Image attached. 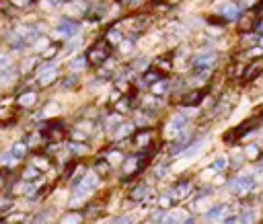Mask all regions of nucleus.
Listing matches in <instances>:
<instances>
[{"label":"nucleus","mask_w":263,"mask_h":224,"mask_svg":"<svg viewBox=\"0 0 263 224\" xmlns=\"http://www.w3.org/2000/svg\"><path fill=\"white\" fill-rule=\"evenodd\" d=\"M121 50H123V52H129V50H132V43H129V41H125V46L121 43Z\"/></svg>","instance_id":"obj_23"},{"label":"nucleus","mask_w":263,"mask_h":224,"mask_svg":"<svg viewBox=\"0 0 263 224\" xmlns=\"http://www.w3.org/2000/svg\"><path fill=\"white\" fill-rule=\"evenodd\" d=\"M95 171H97V175H105V173H109V165L105 161H99L95 165Z\"/></svg>","instance_id":"obj_10"},{"label":"nucleus","mask_w":263,"mask_h":224,"mask_svg":"<svg viewBox=\"0 0 263 224\" xmlns=\"http://www.w3.org/2000/svg\"><path fill=\"white\" fill-rule=\"evenodd\" d=\"M171 125L175 127V130H183V125H185V117H181V115H177L173 121H171Z\"/></svg>","instance_id":"obj_13"},{"label":"nucleus","mask_w":263,"mask_h":224,"mask_svg":"<svg viewBox=\"0 0 263 224\" xmlns=\"http://www.w3.org/2000/svg\"><path fill=\"white\" fill-rule=\"evenodd\" d=\"M214 64V54H208V56H200L195 60V66H212Z\"/></svg>","instance_id":"obj_6"},{"label":"nucleus","mask_w":263,"mask_h":224,"mask_svg":"<svg viewBox=\"0 0 263 224\" xmlns=\"http://www.w3.org/2000/svg\"><path fill=\"white\" fill-rule=\"evenodd\" d=\"M7 64H9V60L5 56H0V66H7Z\"/></svg>","instance_id":"obj_25"},{"label":"nucleus","mask_w":263,"mask_h":224,"mask_svg":"<svg viewBox=\"0 0 263 224\" xmlns=\"http://www.w3.org/2000/svg\"><path fill=\"white\" fill-rule=\"evenodd\" d=\"M261 27H263V25H261ZM261 31H263V29H261Z\"/></svg>","instance_id":"obj_27"},{"label":"nucleus","mask_w":263,"mask_h":224,"mask_svg":"<svg viewBox=\"0 0 263 224\" xmlns=\"http://www.w3.org/2000/svg\"><path fill=\"white\" fill-rule=\"evenodd\" d=\"M150 138H152V134H150V132H142V134H138V138H136V142H138L140 146H146Z\"/></svg>","instance_id":"obj_12"},{"label":"nucleus","mask_w":263,"mask_h":224,"mask_svg":"<svg viewBox=\"0 0 263 224\" xmlns=\"http://www.w3.org/2000/svg\"><path fill=\"white\" fill-rule=\"evenodd\" d=\"M214 167H216V169H224V167H226V158H218Z\"/></svg>","instance_id":"obj_20"},{"label":"nucleus","mask_w":263,"mask_h":224,"mask_svg":"<svg viewBox=\"0 0 263 224\" xmlns=\"http://www.w3.org/2000/svg\"><path fill=\"white\" fill-rule=\"evenodd\" d=\"M257 154H259V148H257V146H249V148H247V156L253 158V156H257Z\"/></svg>","instance_id":"obj_19"},{"label":"nucleus","mask_w":263,"mask_h":224,"mask_svg":"<svg viewBox=\"0 0 263 224\" xmlns=\"http://www.w3.org/2000/svg\"><path fill=\"white\" fill-rule=\"evenodd\" d=\"M109 39H111V41H119V39H121V35L117 33V31H111V33H109Z\"/></svg>","instance_id":"obj_21"},{"label":"nucleus","mask_w":263,"mask_h":224,"mask_svg":"<svg viewBox=\"0 0 263 224\" xmlns=\"http://www.w3.org/2000/svg\"><path fill=\"white\" fill-rule=\"evenodd\" d=\"M134 169H136V158L132 156V158H127V163L123 165V171H125V173H132Z\"/></svg>","instance_id":"obj_14"},{"label":"nucleus","mask_w":263,"mask_h":224,"mask_svg":"<svg viewBox=\"0 0 263 224\" xmlns=\"http://www.w3.org/2000/svg\"><path fill=\"white\" fill-rule=\"evenodd\" d=\"M189 194H191V185H189V183H183V185H179L175 191H171L173 198H185V196H189Z\"/></svg>","instance_id":"obj_4"},{"label":"nucleus","mask_w":263,"mask_h":224,"mask_svg":"<svg viewBox=\"0 0 263 224\" xmlns=\"http://www.w3.org/2000/svg\"><path fill=\"white\" fill-rule=\"evenodd\" d=\"M84 9H86V5L80 3V0H76V3H72V5L68 7V13H70V15H82Z\"/></svg>","instance_id":"obj_5"},{"label":"nucleus","mask_w":263,"mask_h":224,"mask_svg":"<svg viewBox=\"0 0 263 224\" xmlns=\"http://www.w3.org/2000/svg\"><path fill=\"white\" fill-rule=\"evenodd\" d=\"M202 148H204V144H202V142H197L193 148H189V150L185 152V158H191V156H195V154H200V152H202Z\"/></svg>","instance_id":"obj_11"},{"label":"nucleus","mask_w":263,"mask_h":224,"mask_svg":"<svg viewBox=\"0 0 263 224\" xmlns=\"http://www.w3.org/2000/svg\"><path fill=\"white\" fill-rule=\"evenodd\" d=\"M263 72V58H259L257 62H253L251 66L245 70V78H255L257 74H261Z\"/></svg>","instance_id":"obj_2"},{"label":"nucleus","mask_w":263,"mask_h":224,"mask_svg":"<svg viewBox=\"0 0 263 224\" xmlns=\"http://www.w3.org/2000/svg\"><path fill=\"white\" fill-rule=\"evenodd\" d=\"M35 99H37V95L35 93H25L23 97L19 99L21 101V105H25V107H31L33 103H35Z\"/></svg>","instance_id":"obj_7"},{"label":"nucleus","mask_w":263,"mask_h":224,"mask_svg":"<svg viewBox=\"0 0 263 224\" xmlns=\"http://www.w3.org/2000/svg\"><path fill=\"white\" fill-rule=\"evenodd\" d=\"M220 13H222L226 19H237V17L241 15V11H239L237 5H224V7L220 9Z\"/></svg>","instance_id":"obj_3"},{"label":"nucleus","mask_w":263,"mask_h":224,"mask_svg":"<svg viewBox=\"0 0 263 224\" xmlns=\"http://www.w3.org/2000/svg\"><path fill=\"white\" fill-rule=\"evenodd\" d=\"M86 58H76V62H72V70H82L86 66Z\"/></svg>","instance_id":"obj_17"},{"label":"nucleus","mask_w":263,"mask_h":224,"mask_svg":"<svg viewBox=\"0 0 263 224\" xmlns=\"http://www.w3.org/2000/svg\"><path fill=\"white\" fill-rule=\"evenodd\" d=\"M56 76H58V68L56 66H46L43 70H39V82L41 84H50Z\"/></svg>","instance_id":"obj_1"},{"label":"nucleus","mask_w":263,"mask_h":224,"mask_svg":"<svg viewBox=\"0 0 263 224\" xmlns=\"http://www.w3.org/2000/svg\"><path fill=\"white\" fill-rule=\"evenodd\" d=\"M72 220H74V222H78V220H80V216H68V218H66V222H72Z\"/></svg>","instance_id":"obj_24"},{"label":"nucleus","mask_w":263,"mask_h":224,"mask_svg":"<svg viewBox=\"0 0 263 224\" xmlns=\"http://www.w3.org/2000/svg\"><path fill=\"white\" fill-rule=\"evenodd\" d=\"M13 3H17V5H27L29 0H13Z\"/></svg>","instance_id":"obj_26"},{"label":"nucleus","mask_w":263,"mask_h":224,"mask_svg":"<svg viewBox=\"0 0 263 224\" xmlns=\"http://www.w3.org/2000/svg\"><path fill=\"white\" fill-rule=\"evenodd\" d=\"M144 196H146V187H136L134 194H132V198H134V200H142Z\"/></svg>","instance_id":"obj_15"},{"label":"nucleus","mask_w":263,"mask_h":224,"mask_svg":"<svg viewBox=\"0 0 263 224\" xmlns=\"http://www.w3.org/2000/svg\"><path fill=\"white\" fill-rule=\"evenodd\" d=\"M222 214H224V208H216V210L208 212L206 216H208V218H218V216H222Z\"/></svg>","instance_id":"obj_18"},{"label":"nucleus","mask_w":263,"mask_h":224,"mask_svg":"<svg viewBox=\"0 0 263 224\" xmlns=\"http://www.w3.org/2000/svg\"><path fill=\"white\" fill-rule=\"evenodd\" d=\"M25 177H27V179H33V177H37V173H35V171H33V169H29Z\"/></svg>","instance_id":"obj_22"},{"label":"nucleus","mask_w":263,"mask_h":224,"mask_svg":"<svg viewBox=\"0 0 263 224\" xmlns=\"http://www.w3.org/2000/svg\"><path fill=\"white\" fill-rule=\"evenodd\" d=\"M89 58H91V60H95V62H101V60H105L107 56H105V52H103V50H99V48H97V50H93V52L89 54Z\"/></svg>","instance_id":"obj_8"},{"label":"nucleus","mask_w":263,"mask_h":224,"mask_svg":"<svg viewBox=\"0 0 263 224\" xmlns=\"http://www.w3.org/2000/svg\"><path fill=\"white\" fill-rule=\"evenodd\" d=\"M167 88H169V82H158V84H154V88H152V91H154V95H162Z\"/></svg>","instance_id":"obj_16"},{"label":"nucleus","mask_w":263,"mask_h":224,"mask_svg":"<svg viewBox=\"0 0 263 224\" xmlns=\"http://www.w3.org/2000/svg\"><path fill=\"white\" fill-rule=\"evenodd\" d=\"M25 150H27V146H25V142H17L15 146H13V156H23L25 154Z\"/></svg>","instance_id":"obj_9"}]
</instances>
